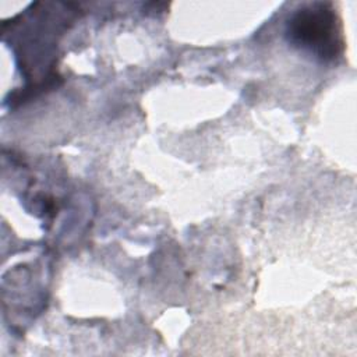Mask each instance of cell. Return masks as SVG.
Masks as SVG:
<instances>
[{
  "instance_id": "1",
  "label": "cell",
  "mask_w": 357,
  "mask_h": 357,
  "mask_svg": "<svg viewBox=\"0 0 357 357\" xmlns=\"http://www.w3.org/2000/svg\"><path fill=\"white\" fill-rule=\"evenodd\" d=\"M287 42L321 63H333L344 49L340 20L331 3L314 1L294 10L286 21Z\"/></svg>"
}]
</instances>
